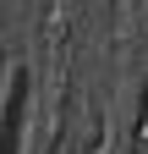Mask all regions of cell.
Instances as JSON below:
<instances>
[{"instance_id": "1", "label": "cell", "mask_w": 148, "mask_h": 154, "mask_svg": "<svg viewBox=\"0 0 148 154\" xmlns=\"http://www.w3.org/2000/svg\"><path fill=\"white\" fill-rule=\"evenodd\" d=\"M22 110H28V72H16V77H11V94H6V110H0V154H16Z\"/></svg>"}]
</instances>
